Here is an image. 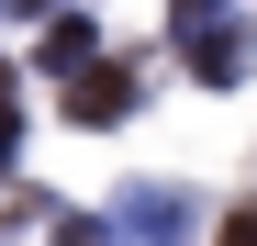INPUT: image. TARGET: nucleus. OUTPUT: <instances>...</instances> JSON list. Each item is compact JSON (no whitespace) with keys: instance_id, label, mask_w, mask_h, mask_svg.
<instances>
[{"instance_id":"f257e3e1","label":"nucleus","mask_w":257,"mask_h":246,"mask_svg":"<svg viewBox=\"0 0 257 246\" xmlns=\"http://www.w3.org/2000/svg\"><path fill=\"white\" fill-rule=\"evenodd\" d=\"M123 101H135V78H123V67H90V78H78V112H90V123H112Z\"/></svg>"},{"instance_id":"f03ea898","label":"nucleus","mask_w":257,"mask_h":246,"mask_svg":"<svg viewBox=\"0 0 257 246\" xmlns=\"http://www.w3.org/2000/svg\"><path fill=\"white\" fill-rule=\"evenodd\" d=\"M224 246H257V201H246V213H235V224H224Z\"/></svg>"}]
</instances>
